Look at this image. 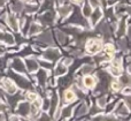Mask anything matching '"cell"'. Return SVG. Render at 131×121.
<instances>
[{
    "instance_id": "7c38bea8",
    "label": "cell",
    "mask_w": 131,
    "mask_h": 121,
    "mask_svg": "<svg viewBox=\"0 0 131 121\" xmlns=\"http://www.w3.org/2000/svg\"><path fill=\"white\" fill-rule=\"evenodd\" d=\"M6 22H7V24L9 25V28H10L13 31H18V30H20L18 21L16 20V17L14 15H7Z\"/></svg>"
},
{
    "instance_id": "d4e9b609",
    "label": "cell",
    "mask_w": 131,
    "mask_h": 121,
    "mask_svg": "<svg viewBox=\"0 0 131 121\" xmlns=\"http://www.w3.org/2000/svg\"><path fill=\"white\" fill-rule=\"evenodd\" d=\"M55 35H57L58 42H59L61 45H64V44L67 43V35H66V32L61 31V30H57V31H55Z\"/></svg>"
},
{
    "instance_id": "4fadbf2b",
    "label": "cell",
    "mask_w": 131,
    "mask_h": 121,
    "mask_svg": "<svg viewBox=\"0 0 131 121\" xmlns=\"http://www.w3.org/2000/svg\"><path fill=\"white\" fill-rule=\"evenodd\" d=\"M39 20L44 23V24H52L54 21V13L53 12H46L44 15L39 17Z\"/></svg>"
},
{
    "instance_id": "277c9868",
    "label": "cell",
    "mask_w": 131,
    "mask_h": 121,
    "mask_svg": "<svg viewBox=\"0 0 131 121\" xmlns=\"http://www.w3.org/2000/svg\"><path fill=\"white\" fill-rule=\"evenodd\" d=\"M61 57V53L58 48H48L45 50L43 53V59L45 60H51V61H55Z\"/></svg>"
},
{
    "instance_id": "52a82bcc",
    "label": "cell",
    "mask_w": 131,
    "mask_h": 121,
    "mask_svg": "<svg viewBox=\"0 0 131 121\" xmlns=\"http://www.w3.org/2000/svg\"><path fill=\"white\" fill-rule=\"evenodd\" d=\"M17 113L21 117H29L30 113V103L29 102H21L17 104Z\"/></svg>"
},
{
    "instance_id": "2e32d148",
    "label": "cell",
    "mask_w": 131,
    "mask_h": 121,
    "mask_svg": "<svg viewBox=\"0 0 131 121\" xmlns=\"http://www.w3.org/2000/svg\"><path fill=\"white\" fill-rule=\"evenodd\" d=\"M71 11H72V7L70 6V5H62V6L59 7L58 13H59V15L61 16V17H67V16L71 13Z\"/></svg>"
},
{
    "instance_id": "83f0119b",
    "label": "cell",
    "mask_w": 131,
    "mask_h": 121,
    "mask_svg": "<svg viewBox=\"0 0 131 121\" xmlns=\"http://www.w3.org/2000/svg\"><path fill=\"white\" fill-rule=\"evenodd\" d=\"M92 11H93V8L91 7V5L89 4V2H86V4L83 6V8H82V13H83V15L85 16V17H90Z\"/></svg>"
},
{
    "instance_id": "ac0fdd59",
    "label": "cell",
    "mask_w": 131,
    "mask_h": 121,
    "mask_svg": "<svg viewBox=\"0 0 131 121\" xmlns=\"http://www.w3.org/2000/svg\"><path fill=\"white\" fill-rule=\"evenodd\" d=\"M97 29L99 30L100 32H102L106 38H109V37H111V29H109L108 24H107L106 22H101L99 25H98Z\"/></svg>"
},
{
    "instance_id": "6da1fadb",
    "label": "cell",
    "mask_w": 131,
    "mask_h": 121,
    "mask_svg": "<svg viewBox=\"0 0 131 121\" xmlns=\"http://www.w3.org/2000/svg\"><path fill=\"white\" fill-rule=\"evenodd\" d=\"M85 46H86V51H88L89 54H97L102 48V42L97 38H90V39H88Z\"/></svg>"
},
{
    "instance_id": "7dc6e473",
    "label": "cell",
    "mask_w": 131,
    "mask_h": 121,
    "mask_svg": "<svg viewBox=\"0 0 131 121\" xmlns=\"http://www.w3.org/2000/svg\"><path fill=\"white\" fill-rule=\"evenodd\" d=\"M97 1H99V0H97Z\"/></svg>"
},
{
    "instance_id": "f1b7e54d",
    "label": "cell",
    "mask_w": 131,
    "mask_h": 121,
    "mask_svg": "<svg viewBox=\"0 0 131 121\" xmlns=\"http://www.w3.org/2000/svg\"><path fill=\"white\" fill-rule=\"evenodd\" d=\"M24 97H25V100L29 102V103H32L34 100H36L38 98V95L36 92H32V91H27L24 94Z\"/></svg>"
},
{
    "instance_id": "4316f807",
    "label": "cell",
    "mask_w": 131,
    "mask_h": 121,
    "mask_svg": "<svg viewBox=\"0 0 131 121\" xmlns=\"http://www.w3.org/2000/svg\"><path fill=\"white\" fill-rule=\"evenodd\" d=\"M120 80H118V82L122 84V87H127V85H130V75L129 74H121L120 76Z\"/></svg>"
},
{
    "instance_id": "44dd1931",
    "label": "cell",
    "mask_w": 131,
    "mask_h": 121,
    "mask_svg": "<svg viewBox=\"0 0 131 121\" xmlns=\"http://www.w3.org/2000/svg\"><path fill=\"white\" fill-rule=\"evenodd\" d=\"M1 39L5 42L6 44H8V45H13L14 43H15V39H14V36L12 34H9V32H6L4 31V34H2V37Z\"/></svg>"
},
{
    "instance_id": "1f68e13d",
    "label": "cell",
    "mask_w": 131,
    "mask_h": 121,
    "mask_svg": "<svg viewBox=\"0 0 131 121\" xmlns=\"http://www.w3.org/2000/svg\"><path fill=\"white\" fill-rule=\"evenodd\" d=\"M97 105H98V107H100V108H105V107H106V105H107L106 96H100L99 98L97 99Z\"/></svg>"
},
{
    "instance_id": "8992f818",
    "label": "cell",
    "mask_w": 131,
    "mask_h": 121,
    "mask_svg": "<svg viewBox=\"0 0 131 121\" xmlns=\"http://www.w3.org/2000/svg\"><path fill=\"white\" fill-rule=\"evenodd\" d=\"M129 113H130V107L124 102H120L115 108V114L120 115V117H128Z\"/></svg>"
},
{
    "instance_id": "bcb514c9",
    "label": "cell",
    "mask_w": 131,
    "mask_h": 121,
    "mask_svg": "<svg viewBox=\"0 0 131 121\" xmlns=\"http://www.w3.org/2000/svg\"><path fill=\"white\" fill-rule=\"evenodd\" d=\"M44 1V0H39V2H43Z\"/></svg>"
},
{
    "instance_id": "ab89813d",
    "label": "cell",
    "mask_w": 131,
    "mask_h": 121,
    "mask_svg": "<svg viewBox=\"0 0 131 121\" xmlns=\"http://www.w3.org/2000/svg\"><path fill=\"white\" fill-rule=\"evenodd\" d=\"M104 117H105L104 114H97L93 117V119L94 120H104Z\"/></svg>"
},
{
    "instance_id": "7402d4cb",
    "label": "cell",
    "mask_w": 131,
    "mask_h": 121,
    "mask_svg": "<svg viewBox=\"0 0 131 121\" xmlns=\"http://www.w3.org/2000/svg\"><path fill=\"white\" fill-rule=\"evenodd\" d=\"M108 72L112 76H115V77H118V76L122 74V67H116V66H109L108 67Z\"/></svg>"
},
{
    "instance_id": "30bf717a",
    "label": "cell",
    "mask_w": 131,
    "mask_h": 121,
    "mask_svg": "<svg viewBox=\"0 0 131 121\" xmlns=\"http://www.w3.org/2000/svg\"><path fill=\"white\" fill-rule=\"evenodd\" d=\"M37 41H40L41 43L47 44L50 46H54V39H53V36L51 34V31H45L43 34H40V36L38 37Z\"/></svg>"
},
{
    "instance_id": "5b68a950",
    "label": "cell",
    "mask_w": 131,
    "mask_h": 121,
    "mask_svg": "<svg viewBox=\"0 0 131 121\" xmlns=\"http://www.w3.org/2000/svg\"><path fill=\"white\" fill-rule=\"evenodd\" d=\"M12 68H13V70L15 72V73H18V74L27 73V68H25L24 62L21 59H18V58L13 60V62H12Z\"/></svg>"
},
{
    "instance_id": "7a4b0ae2",
    "label": "cell",
    "mask_w": 131,
    "mask_h": 121,
    "mask_svg": "<svg viewBox=\"0 0 131 121\" xmlns=\"http://www.w3.org/2000/svg\"><path fill=\"white\" fill-rule=\"evenodd\" d=\"M1 88L8 95H14L17 91V85L15 84V82L12 78H4L1 81Z\"/></svg>"
},
{
    "instance_id": "60d3db41",
    "label": "cell",
    "mask_w": 131,
    "mask_h": 121,
    "mask_svg": "<svg viewBox=\"0 0 131 121\" xmlns=\"http://www.w3.org/2000/svg\"><path fill=\"white\" fill-rule=\"evenodd\" d=\"M63 64H64L67 67H68V66H70V65L72 64V59H66L64 61H63Z\"/></svg>"
},
{
    "instance_id": "8fae6325",
    "label": "cell",
    "mask_w": 131,
    "mask_h": 121,
    "mask_svg": "<svg viewBox=\"0 0 131 121\" xmlns=\"http://www.w3.org/2000/svg\"><path fill=\"white\" fill-rule=\"evenodd\" d=\"M95 83H97V80H95L94 76L92 75H84L83 77V84L84 88H88V89H92V88L95 87Z\"/></svg>"
},
{
    "instance_id": "b9f144b4",
    "label": "cell",
    "mask_w": 131,
    "mask_h": 121,
    "mask_svg": "<svg viewBox=\"0 0 131 121\" xmlns=\"http://www.w3.org/2000/svg\"><path fill=\"white\" fill-rule=\"evenodd\" d=\"M9 119H10V120H21V119H23V118L21 117V115H20V117H16V115H12Z\"/></svg>"
},
{
    "instance_id": "e0dca14e",
    "label": "cell",
    "mask_w": 131,
    "mask_h": 121,
    "mask_svg": "<svg viewBox=\"0 0 131 121\" xmlns=\"http://www.w3.org/2000/svg\"><path fill=\"white\" fill-rule=\"evenodd\" d=\"M76 97H77L76 92L71 89H68L63 92V98H64L66 103H71V102H74L75 99H76Z\"/></svg>"
},
{
    "instance_id": "603a6c76",
    "label": "cell",
    "mask_w": 131,
    "mask_h": 121,
    "mask_svg": "<svg viewBox=\"0 0 131 121\" xmlns=\"http://www.w3.org/2000/svg\"><path fill=\"white\" fill-rule=\"evenodd\" d=\"M88 112H89V106L86 105V103H82L79 108L76 111V117L81 118V117H83L84 114H86Z\"/></svg>"
},
{
    "instance_id": "3957f363",
    "label": "cell",
    "mask_w": 131,
    "mask_h": 121,
    "mask_svg": "<svg viewBox=\"0 0 131 121\" xmlns=\"http://www.w3.org/2000/svg\"><path fill=\"white\" fill-rule=\"evenodd\" d=\"M24 65H25V68H27V72H29V73H35V72H37L39 69V64L36 58L27 57Z\"/></svg>"
},
{
    "instance_id": "ba28073f",
    "label": "cell",
    "mask_w": 131,
    "mask_h": 121,
    "mask_svg": "<svg viewBox=\"0 0 131 121\" xmlns=\"http://www.w3.org/2000/svg\"><path fill=\"white\" fill-rule=\"evenodd\" d=\"M12 76H13V80H15L16 82L18 83V85H20V88H23V89H27V88L31 87V83L29 82V80H28L27 77H23V76H21L18 73H13L12 74Z\"/></svg>"
},
{
    "instance_id": "5bb4252c",
    "label": "cell",
    "mask_w": 131,
    "mask_h": 121,
    "mask_svg": "<svg viewBox=\"0 0 131 121\" xmlns=\"http://www.w3.org/2000/svg\"><path fill=\"white\" fill-rule=\"evenodd\" d=\"M41 31V25L36 22L30 23L29 29H28V36H34L36 34H39Z\"/></svg>"
},
{
    "instance_id": "cb8c5ba5",
    "label": "cell",
    "mask_w": 131,
    "mask_h": 121,
    "mask_svg": "<svg viewBox=\"0 0 131 121\" xmlns=\"http://www.w3.org/2000/svg\"><path fill=\"white\" fill-rule=\"evenodd\" d=\"M74 106H66V107L61 108V114L60 117L61 118H69L70 115L72 114V111H74Z\"/></svg>"
},
{
    "instance_id": "ffe728a7",
    "label": "cell",
    "mask_w": 131,
    "mask_h": 121,
    "mask_svg": "<svg viewBox=\"0 0 131 121\" xmlns=\"http://www.w3.org/2000/svg\"><path fill=\"white\" fill-rule=\"evenodd\" d=\"M10 9H12V12H13V13H15V14L21 13V12L23 11V2L16 0V1H14L13 5L10 6Z\"/></svg>"
},
{
    "instance_id": "e575fe53",
    "label": "cell",
    "mask_w": 131,
    "mask_h": 121,
    "mask_svg": "<svg viewBox=\"0 0 131 121\" xmlns=\"http://www.w3.org/2000/svg\"><path fill=\"white\" fill-rule=\"evenodd\" d=\"M129 24V23H125V21L123 20V21H121V23H120V27H118V36H122V35H124V32H125V29H127V25Z\"/></svg>"
},
{
    "instance_id": "ee69618b",
    "label": "cell",
    "mask_w": 131,
    "mask_h": 121,
    "mask_svg": "<svg viewBox=\"0 0 131 121\" xmlns=\"http://www.w3.org/2000/svg\"><path fill=\"white\" fill-rule=\"evenodd\" d=\"M6 108V106H5V104H2L1 102H0V112H2V111Z\"/></svg>"
},
{
    "instance_id": "8d00e7d4",
    "label": "cell",
    "mask_w": 131,
    "mask_h": 121,
    "mask_svg": "<svg viewBox=\"0 0 131 121\" xmlns=\"http://www.w3.org/2000/svg\"><path fill=\"white\" fill-rule=\"evenodd\" d=\"M128 41H125V39H121V41H118V47H120L121 51H127L128 50Z\"/></svg>"
},
{
    "instance_id": "9c48e42d",
    "label": "cell",
    "mask_w": 131,
    "mask_h": 121,
    "mask_svg": "<svg viewBox=\"0 0 131 121\" xmlns=\"http://www.w3.org/2000/svg\"><path fill=\"white\" fill-rule=\"evenodd\" d=\"M102 15H104V13H102V11L99 8V6L95 7L94 11H92V13H91V15H90V17H91V25H92V27H94V25L97 24L100 20H101Z\"/></svg>"
},
{
    "instance_id": "f6af8a7d",
    "label": "cell",
    "mask_w": 131,
    "mask_h": 121,
    "mask_svg": "<svg viewBox=\"0 0 131 121\" xmlns=\"http://www.w3.org/2000/svg\"><path fill=\"white\" fill-rule=\"evenodd\" d=\"M72 1H75V2H81L82 0H72Z\"/></svg>"
},
{
    "instance_id": "4dcf8cb0",
    "label": "cell",
    "mask_w": 131,
    "mask_h": 121,
    "mask_svg": "<svg viewBox=\"0 0 131 121\" xmlns=\"http://www.w3.org/2000/svg\"><path fill=\"white\" fill-rule=\"evenodd\" d=\"M105 51H106V53L108 55L113 57L114 53H115V46H114L112 43H107L106 45H105Z\"/></svg>"
},
{
    "instance_id": "f35d334b",
    "label": "cell",
    "mask_w": 131,
    "mask_h": 121,
    "mask_svg": "<svg viewBox=\"0 0 131 121\" xmlns=\"http://www.w3.org/2000/svg\"><path fill=\"white\" fill-rule=\"evenodd\" d=\"M38 118L41 120H50V117H48V114H46V112L41 113V117H38Z\"/></svg>"
},
{
    "instance_id": "484cf974",
    "label": "cell",
    "mask_w": 131,
    "mask_h": 121,
    "mask_svg": "<svg viewBox=\"0 0 131 121\" xmlns=\"http://www.w3.org/2000/svg\"><path fill=\"white\" fill-rule=\"evenodd\" d=\"M93 70H94V66H93V65H90V64L83 65L81 68V73L83 74V75H89V74H91Z\"/></svg>"
},
{
    "instance_id": "74e56055",
    "label": "cell",
    "mask_w": 131,
    "mask_h": 121,
    "mask_svg": "<svg viewBox=\"0 0 131 121\" xmlns=\"http://www.w3.org/2000/svg\"><path fill=\"white\" fill-rule=\"evenodd\" d=\"M104 120H117L115 114H106L104 117Z\"/></svg>"
},
{
    "instance_id": "f546056e",
    "label": "cell",
    "mask_w": 131,
    "mask_h": 121,
    "mask_svg": "<svg viewBox=\"0 0 131 121\" xmlns=\"http://www.w3.org/2000/svg\"><path fill=\"white\" fill-rule=\"evenodd\" d=\"M23 8H24V11L27 12V13L32 14V13H35V12L38 9V5H36V4H27L25 6H23Z\"/></svg>"
},
{
    "instance_id": "836d02e7",
    "label": "cell",
    "mask_w": 131,
    "mask_h": 121,
    "mask_svg": "<svg viewBox=\"0 0 131 121\" xmlns=\"http://www.w3.org/2000/svg\"><path fill=\"white\" fill-rule=\"evenodd\" d=\"M38 64H39V66H40L41 68L47 69V70H50V69L52 68V64H51V62H48V60L43 59V60H40V61H39Z\"/></svg>"
},
{
    "instance_id": "d6a6232c",
    "label": "cell",
    "mask_w": 131,
    "mask_h": 121,
    "mask_svg": "<svg viewBox=\"0 0 131 121\" xmlns=\"http://www.w3.org/2000/svg\"><path fill=\"white\" fill-rule=\"evenodd\" d=\"M111 88H112V90L113 91H115V92H118V91H121L122 90V84H121L118 81H114V82H112L111 83Z\"/></svg>"
},
{
    "instance_id": "d6986e66",
    "label": "cell",
    "mask_w": 131,
    "mask_h": 121,
    "mask_svg": "<svg viewBox=\"0 0 131 121\" xmlns=\"http://www.w3.org/2000/svg\"><path fill=\"white\" fill-rule=\"evenodd\" d=\"M67 72H68V67L62 62V64L57 65L54 74H55V76H62V75H64V74H67Z\"/></svg>"
},
{
    "instance_id": "d590c367",
    "label": "cell",
    "mask_w": 131,
    "mask_h": 121,
    "mask_svg": "<svg viewBox=\"0 0 131 121\" xmlns=\"http://www.w3.org/2000/svg\"><path fill=\"white\" fill-rule=\"evenodd\" d=\"M41 110H43L44 112L50 111V100H48L47 98H44L43 100H41Z\"/></svg>"
},
{
    "instance_id": "9a60e30c",
    "label": "cell",
    "mask_w": 131,
    "mask_h": 121,
    "mask_svg": "<svg viewBox=\"0 0 131 121\" xmlns=\"http://www.w3.org/2000/svg\"><path fill=\"white\" fill-rule=\"evenodd\" d=\"M37 80H38V82L40 83L41 85L45 84L46 81L48 80V72H47V69H43V68L39 69L38 74H37Z\"/></svg>"
},
{
    "instance_id": "7bdbcfd3",
    "label": "cell",
    "mask_w": 131,
    "mask_h": 121,
    "mask_svg": "<svg viewBox=\"0 0 131 121\" xmlns=\"http://www.w3.org/2000/svg\"><path fill=\"white\" fill-rule=\"evenodd\" d=\"M118 0H108V5L112 6V5H115V2H117Z\"/></svg>"
}]
</instances>
